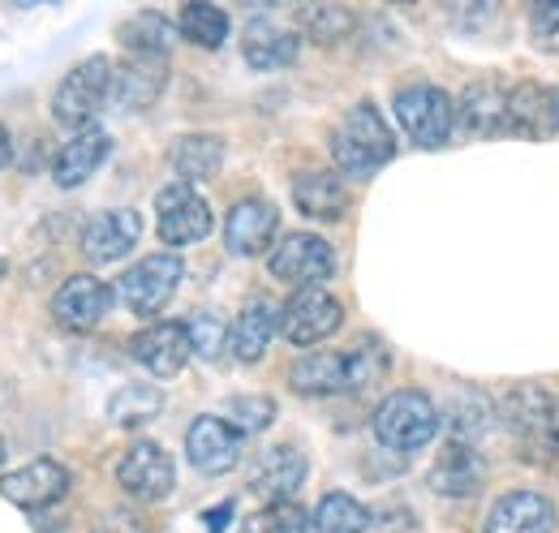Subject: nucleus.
Segmentation results:
<instances>
[{
    "instance_id": "nucleus-1",
    "label": "nucleus",
    "mask_w": 559,
    "mask_h": 533,
    "mask_svg": "<svg viewBox=\"0 0 559 533\" xmlns=\"http://www.w3.org/2000/svg\"><path fill=\"white\" fill-rule=\"evenodd\" d=\"M396 155V138L374 104H357L332 133V159L349 177H374Z\"/></svg>"
},
{
    "instance_id": "nucleus-2",
    "label": "nucleus",
    "mask_w": 559,
    "mask_h": 533,
    "mask_svg": "<svg viewBox=\"0 0 559 533\" xmlns=\"http://www.w3.org/2000/svg\"><path fill=\"white\" fill-rule=\"evenodd\" d=\"M117 99V66L108 57H86L82 66H73L57 95H52V117L66 130H91L95 117Z\"/></svg>"
},
{
    "instance_id": "nucleus-3",
    "label": "nucleus",
    "mask_w": 559,
    "mask_h": 533,
    "mask_svg": "<svg viewBox=\"0 0 559 533\" xmlns=\"http://www.w3.org/2000/svg\"><path fill=\"white\" fill-rule=\"evenodd\" d=\"M439 435V408L418 388H401L374 408V439L392 452H421Z\"/></svg>"
},
{
    "instance_id": "nucleus-4",
    "label": "nucleus",
    "mask_w": 559,
    "mask_h": 533,
    "mask_svg": "<svg viewBox=\"0 0 559 533\" xmlns=\"http://www.w3.org/2000/svg\"><path fill=\"white\" fill-rule=\"evenodd\" d=\"M181 275H186V266H181L177 254H146V259H139L117 280V297H121V306L130 315L151 319V315H159L173 301Z\"/></svg>"
},
{
    "instance_id": "nucleus-5",
    "label": "nucleus",
    "mask_w": 559,
    "mask_h": 533,
    "mask_svg": "<svg viewBox=\"0 0 559 533\" xmlns=\"http://www.w3.org/2000/svg\"><path fill=\"white\" fill-rule=\"evenodd\" d=\"M392 108H396V121H401L405 138H414L418 146H443L456 130V104L439 86H426V82L405 86V91H396Z\"/></svg>"
},
{
    "instance_id": "nucleus-6",
    "label": "nucleus",
    "mask_w": 559,
    "mask_h": 533,
    "mask_svg": "<svg viewBox=\"0 0 559 533\" xmlns=\"http://www.w3.org/2000/svg\"><path fill=\"white\" fill-rule=\"evenodd\" d=\"M267 266L280 284L301 293V288H319L323 280L336 275V250L314 233H288L272 246Z\"/></svg>"
},
{
    "instance_id": "nucleus-7",
    "label": "nucleus",
    "mask_w": 559,
    "mask_h": 533,
    "mask_svg": "<svg viewBox=\"0 0 559 533\" xmlns=\"http://www.w3.org/2000/svg\"><path fill=\"white\" fill-rule=\"evenodd\" d=\"M341 323H345V306L323 288H301L280 310V335L288 344H297V348L323 344L328 335H336Z\"/></svg>"
},
{
    "instance_id": "nucleus-8",
    "label": "nucleus",
    "mask_w": 559,
    "mask_h": 533,
    "mask_svg": "<svg viewBox=\"0 0 559 533\" xmlns=\"http://www.w3.org/2000/svg\"><path fill=\"white\" fill-rule=\"evenodd\" d=\"M155 228H159V237H164L173 250H181V246H199V241L211 233L207 199H203L194 186H186V181L164 186L159 199H155Z\"/></svg>"
},
{
    "instance_id": "nucleus-9",
    "label": "nucleus",
    "mask_w": 559,
    "mask_h": 533,
    "mask_svg": "<svg viewBox=\"0 0 559 533\" xmlns=\"http://www.w3.org/2000/svg\"><path fill=\"white\" fill-rule=\"evenodd\" d=\"M117 482H121V490H126L130 499H139V504H159V499H168L173 486H177V465H173V457H168L159 443L139 439V443H130L126 457L117 461Z\"/></svg>"
},
{
    "instance_id": "nucleus-10",
    "label": "nucleus",
    "mask_w": 559,
    "mask_h": 533,
    "mask_svg": "<svg viewBox=\"0 0 559 533\" xmlns=\"http://www.w3.org/2000/svg\"><path fill=\"white\" fill-rule=\"evenodd\" d=\"M503 422L530 443V448H547L556 452L559 448V408L556 400L547 396L538 383H521L516 392H508L503 400Z\"/></svg>"
},
{
    "instance_id": "nucleus-11",
    "label": "nucleus",
    "mask_w": 559,
    "mask_h": 533,
    "mask_svg": "<svg viewBox=\"0 0 559 533\" xmlns=\"http://www.w3.org/2000/svg\"><path fill=\"white\" fill-rule=\"evenodd\" d=\"M130 357L155 379H177L186 370V362L194 357L186 323H151V328H142L130 340Z\"/></svg>"
},
{
    "instance_id": "nucleus-12",
    "label": "nucleus",
    "mask_w": 559,
    "mask_h": 533,
    "mask_svg": "<svg viewBox=\"0 0 559 533\" xmlns=\"http://www.w3.org/2000/svg\"><path fill=\"white\" fill-rule=\"evenodd\" d=\"M66 495H70V469L57 461H31L0 482V499H9L13 508H26V512L52 508Z\"/></svg>"
},
{
    "instance_id": "nucleus-13",
    "label": "nucleus",
    "mask_w": 559,
    "mask_h": 533,
    "mask_svg": "<svg viewBox=\"0 0 559 533\" xmlns=\"http://www.w3.org/2000/svg\"><path fill=\"white\" fill-rule=\"evenodd\" d=\"M139 237H142V215L134 206L99 211L82 228V254L91 263H117V259H126L139 246Z\"/></svg>"
},
{
    "instance_id": "nucleus-14",
    "label": "nucleus",
    "mask_w": 559,
    "mask_h": 533,
    "mask_svg": "<svg viewBox=\"0 0 559 533\" xmlns=\"http://www.w3.org/2000/svg\"><path fill=\"white\" fill-rule=\"evenodd\" d=\"M112 306V288L95 275H70L52 297V319L66 332H91Z\"/></svg>"
},
{
    "instance_id": "nucleus-15",
    "label": "nucleus",
    "mask_w": 559,
    "mask_h": 533,
    "mask_svg": "<svg viewBox=\"0 0 559 533\" xmlns=\"http://www.w3.org/2000/svg\"><path fill=\"white\" fill-rule=\"evenodd\" d=\"M280 211L267 199H241L224 220V246L237 259H254L276 241Z\"/></svg>"
},
{
    "instance_id": "nucleus-16",
    "label": "nucleus",
    "mask_w": 559,
    "mask_h": 533,
    "mask_svg": "<svg viewBox=\"0 0 559 533\" xmlns=\"http://www.w3.org/2000/svg\"><path fill=\"white\" fill-rule=\"evenodd\" d=\"M186 457L207 477H219L241 461V435L224 417H194L186 430Z\"/></svg>"
},
{
    "instance_id": "nucleus-17",
    "label": "nucleus",
    "mask_w": 559,
    "mask_h": 533,
    "mask_svg": "<svg viewBox=\"0 0 559 533\" xmlns=\"http://www.w3.org/2000/svg\"><path fill=\"white\" fill-rule=\"evenodd\" d=\"M306 457L293 448V443H276L267 452H259V461L250 469V490L263 495L267 504H293L297 490L306 486Z\"/></svg>"
},
{
    "instance_id": "nucleus-18",
    "label": "nucleus",
    "mask_w": 559,
    "mask_h": 533,
    "mask_svg": "<svg viewBox=\"0 0 559 533\" xmlns=\"http://www.w3.org/2000/svg\"><path fill=\"white\" fill-rule=\"evenodd\" d=\"M559 130V91L543 82H521L508 91V133L551 138Z\"/></svg>"
},
{
    "instance_id": "nucleus-19",
    "label": "nucleus",
    "mask_w": 559,
    "mask_h": 533,
    "mask_svg": "<svg viewBox=\"0 0 559 533\" xmlns=\"http://www.w3.org/2000/svg\"><path fill=\"white\" fill-rule=\"evenodd\" d=\"M556 504L538 490H512L495 499L487 512V533H556Z\"/></svg>"
},
{
    "instance_id": "nucleus-20",
    "label": "nucleus",
    "mask_w": 559,
    "mask_h": 533,
    "mask_svg": "<svg viewBox=\"0 0 559 533\" xmlns=\"http://www.w3.org/2000/svg\"><path fill=\"white\" fill-rule=\"evenodd\" d=\"M108 151H112V133L99 130V126H91V130H78L57 151V159H52V181L61 186V190H78L82 181H91L95 173H99V164L108 159Z\"/></svg>"
},
{
    "instance_id": "nucleus-21",
    "label": "nucleus",
    "mask_w": 559,
    "mask_h": 533,
    "mask_svg": "<svg viewBox=\"0 0 559 533\" xmlns=\"http://www.w3.org/2000/svg\"><path fill=\"white\" fill-rule=\"evenodd\" d=\"M276 332H280V310L272 301L254 297V301L233 319V328H228V353H233L237 362L254 366V362L267 353V344H272Z\"/></svg>"
},
{
    "instance_id": "nucleus-22",
    "label": "nucleus",
    "mask_w": 559,
    "mask_h": 533,
    "mask_svg": "<svg viewBox=\"0 0 559 533\" xmlns=\"http://www.w3.org/2000/svg\"><path fill=\"white\" fill-rule=\"evenodd\" d=\"M456 121L474 138L508 133V91L499 82H474L456 104Z\"/></svg>"
},
{
    "instance_id": "nucleus-23",
    "label": "nucleus",
    "mask_w": 559,
    "mask_h": 533,
    "mask_svg": "<svg viewBox=\"0 0 559 533\" xmlns=\"http://www.w3.org/2000/svg\"><path fill=\"white\" fill-rule=\"evenodd\" d=\"M297 48H301V35L297 31H284L267 17H254L241 35V57L246 66L254 69H284L297 61Z\"/></svg>"
},
{
    "instance_id": "nucleus-24",
    "label": "nucleus",
    "mask_w": 559,
    "mask_h": 533,
    "mask_svg": "<svg viewBox=\"0 0 559 533\" xmlns=\"http://www.w3.org/2000/svg\"><path fill=\"white\" fill-rule=\"evenodd\" d=\"M483 482H487V465H483V457L469 443H448L439 452V461L430 465V486L439 495H452V499L474 495Z\"/></svg>"
},
{
    "instance_id": "nucleus-25",
    "label": "nucleus",
    "mask_w": 559,
    "mask_h": 533,
    "mask_svg": "<svg viewBox=\"0 0 559 533\" xmlns=\"http://www.w3.org/2000/svg\"><path fill=\"white\" fill-rule=\"evenodd\" d=\"M293 202H297V211L310 215V220H341V215L349 211V190H345V181H341L336 173L310 168V173H301V177L293 181Z\"/></svg>"
},
{
    "instance_id": "nucleus-26",
    "label": "nucleus",
    "mask_w": 559,
    "mask_h": 533,
    "mask_svg": "<svg viewBox=\"0 0 559 533\" xmlns=\"http://www.w3.org/2000/svg\"><path fill=\"white\" fill-rule=\"evenodd\" d=\"M288 383L301 396H336L349 392V353H310L288 370Z\"/></svg>"
},
{
    "instance_id": "nucleus-27",
    "label": "nucleus",
    "mask_w": 559,
    "mask_h": 533,
    "mask_svg": "<svg viewBox=\"0 0 559 533\" xmlns=\"http://www.w3.org/2000/svg\"><path fill=\"white\" fill-rule=\"evenodd\" d=\"M173 44H177V26L155 9H142L121 26V48L134 61H168Z\"/></svg>"
},
{
    "instance_id": "nucleus-28",
    "label": "nucleus",
    "mask_w": 559,
    "mask_h": 533,
    "mask_svg": "<svg viewBox=\"0 0 559 533\" xmlns=\"http://www.w3.org/2000/svg\"><path fill=\"white\" fill-rule=\"evenodd\" d=\"M173 173L190 186V181H211L224 168V142L215 133H186L173 146Z\"/></svg>"
},
{
    "instance_id": "nucleus-29",
    "label": "nucleus",
    "mask_w": 559,
    "mask_h": 533,
    "mask_svg": "<svg viewBox=\"0 0 559 533\" xmlns=\"http://www.w3.org/2000/svg\"><path fill=\"white\" fill-rule=\"evenodd\" d=\"M366 525H370V512L353 495H345V490L323 495L301 517V533H366Z\"/></svg>"
},
{
    "instance_id": "nucleus-30",
    "label": "nucleus",
    "mask_w": 559,
    "mask_h": 533,
    "mask_svg": "<svg viewBox=\"0 0 559 533\" xmlns=\"http://www.w3.org/2000/svg\"><path fill=\"white\" fill-rule=\"evenodd\" d=\"M159 413H164V392L151 388V383H126L117 396L108 400V417L121 430H139L146 422H155Z\"/></svg>"
},
{
    "instance_id": "nucleus-31",
    "label": "nucleus",
    "mask_w": 559,
    "mask_h": 533,
    "mask_svg": "<svg viewBox=\"0 0 559 533\" xmlns=\"http://www.w3.org/2000/svg\"><path fill=\"white\" fill-rule=\"evenodd\" d=\"M168 82V69L164 61H130V66H117V99L126 108H146Z\"/></svg>"
},
{
    "instance_id": "nucleus-32",
    "label": "nucleus",
    "mask_w": 559,
    "mask_h": 533,
    "mask_svg": "<svg viewBox=\"0 0 559 533\" xmlns=\"http://www.w3.org/2000/svg\"><path fill=\"white\" fill-rule=\"evenodd\" d=\"M177 35H186V39L199 44V48H224V39H228V13H224L219 4L194 0V4L181 9Z\"/></svg>"
},
{
    "instance_id": "nucleus-33",
    "label": "nucleus",
    "mask_w": 559,
    "mask_h": 533,
    "mask_svg": "<svg viewBox=\"0 0 559 533\" xmlns=\"http://www.w3.org/2000/svg\"><path fill=\"white\" fill-rule=\"evenodd\" d=\"M297 22L314 44H341L353 35V13L341 4H306L297 9Z\"/></svg>"
},
{
    "instance_id": "nucleus-34",
    "label": "nucleus",
    "mask_w": 559,
    "mask_h": 533,
    "mask_svg": "<svg viewBox=\"0 0 559 533\" xmlns=\"http://www.w3.org/2000/svg\"><path fill=\"white\" fill-rule=\"evenodd\" d=\"M224 422L237 435H263L276 422V400L272 396H233L224 404Z\"/></svg>"
},
{
    "instance_id": "nucleus-35",
    "label": "nucleus",
    "mask_w": 559,
    "mask_h": 533,
    "mask_svg": "<svg viewBox=\"0 0 559 533\" xmlns=\"http://www.w3.org/2000/svg\"><path fill=\"white\" fill-rule=\"evenodd\" d=\"M190 332V348L203 357V362H215L224 348H228V328L215 319V315H199L194 323H186Z\"/></svg>"
},
{
    "instance_id": "nucleus-36",
    "label": "nucleus",
    "mask_w": 559,
    "mask_h": 533,
    "mask_svg": "<svg viewBox=\"0 0 559 533\" xmlns=\"http://www.w3.org/2000/svg\"><path fill=\"white\" fill-rule=\"evenodd\" d=\"M301 530V512L297 504H267L254 517H246L241 533H297Z\"/></svg>"
},
{
    "instance_id": "nucleus-37",
    "label": "nucleus",
    "mask_w": 559,
    "mask_h": 533,
    "mask_svg": "<svg viewBox=\"0 0 559 533\" xmlns=\"http://www.w3.org/2000/svg\"><path fill=\"white\" fill-rule=\"evenodd\" d=\"M530 31L543 52H559V0H543L530 9Z\"/></svg>"
},
{
    "instance_id": "nucleus-38",
    "label": "nucleus",
    "mask_w": 559,
    "mask_h": 533,
    "mask_svg": "<svg viewBox=\"0 0 559 533\" xmlns=\"http://www.w3.org/2000/svg\"><path fill=\"white\" fill-rule=\"evenodd\" d=\"M448 426L456 430V443H465L469 435H483V430H487V400L465 396L461 404H456V413L448 417Z\"/></svg>"
},
{
    "instance_id": "nucleus-39",
    "label": "nucleus",
    "mask_w": 559,
    "mask_h": 533,
    "mask_svg": "<svg viewBox=\"0 0 559 533\" xmlns=\"http://www.w3.org/2000/svg\"><path fill=\"white\" fill-rule=\"evenodd\" d=\"M9 159H13V138H9V130L0 126V168H4Z\"/></svg>"
},
{
    "instance_id": "nucleus-40",
    "label": "nucleus",
    "mask_w": 559,
    "mask_h": 533,
    "mask_svg": "<svg viewBox=\"0 0 559 533\" xmlns=\"http://www.w3.org/2000/svg\"><path fill=\"white\" fill-rule=\"evenodd\" d=\"M0 461H4V439H0Z\"/></svg>"
},
{
    "instance_id": "nucleus-41",
    "label": "nucleus",
    "mask_w": 559,
    "mask_h": 533,
    "mask_svg": "<svg viewBox=\"0 0 559 533\" xmlns=\"http://www.w3.org/2000/svg\"><path fill=\"white\" fill-rule=\"evenodd\" d=\"M0 275H4V259H0Z\"/></svg>"
}]
</instances>
